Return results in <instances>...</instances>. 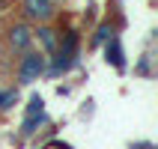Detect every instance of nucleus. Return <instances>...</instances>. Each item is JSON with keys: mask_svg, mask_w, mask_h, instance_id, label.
Instances as JSON below:
<instances>
[{"mask_svg": "<svg viewBox=\"0 0 158 149\" xmlns=\"http://www.w3.org/2000/svg\"><path fill=\"white\" fill-rule=\"evenodd\" d=\"M42 72H45V57L27 54L24 60H21V66H18V81H21V84H33Z\"/></svg>", "mask_w": 158, "mask_h": 149, "instance_id": "nucleus-1", "label": "nucleus"}, {"mask_svg": "<svg viewBox=\"0 0 158 149\" xmlns=\"http://www.w3.org/2000/svg\"><path fill=\"white\" fill-rule=\"evenodd\" d=\"M24 12L33 21H48L54 15V0H24Z\"/></svg>", "mask_w": 158, "mask_h": 149, "instance_id": "nucleus-2", "label": "nucleus"}, {"mask_svg": "<svg viewBox=\"0 0 158 149\" xmlns=\"http://www.w3.org/2000/svg\"><path fill=\"white\" fill-rule=\"evenodd\" d=\"M9 42H12V48H15V51H27V48H30V42H33V33H30L24 24H15L12 30H9Z\"/></svg>", "mask_w": 158, "mask_h": 149, "instance_id": "nucleus-3", "label": "nucleus"}, {"mask_svg": "<svg viewBox=\"0 0 158 149\" xmlns=\"http://www.w3.org/2000/svg\"><path fill=\"white\" fill-rule=\"evenodd\" d=\"M107 63H114L116 69H125V54L119 39H110V45H107Z\"/></svg>", "mask_w": 158, "mask_h": 149, "instance_id": "nucleus-4", "label": "nucleus"}, {"mask_svg": "<svg viewBox=\"0 0 158 149\" xmlns=\"http://www.w3.org/2000/svg\"><path fill=\"white\" fill-rule=\"evenodd\" d=\"M45 122V110H36V114H27L24 125H21V134H33L39 125Z\"/></svg>", "mask_w": 158, "mask_h": 149, "instance_id": "nucleus-5", "label": "nucleus"}, {"mask_svg": "<svg viewBox=\"0 0 158 149\" xmlns=\"http://www.w3.org/2000/svg\"><path fill=\"white\" fill-rule=\"evenodd\" d=\"M75 51H78V33H66L63 36V45H60V54H66V57H75Z\"/></svg>", "mask_w": 158, "mask_h": 149, "instance_id": "nucleus-6", "label": "nucleus"}, {"mask_svg": "<svg viewBox=\"0 0 158 149\" xmlns=\"http://www.w3.org/2000/svg\"><path fill=\"white\" fill-rule=\"evenodd\" d=\"M18 105V89H3L0 93V110H12Z\"/></svg>", "mask_w": 158, "mask_h": 149, "instance_id": "nucleus-7", "label": "nucleus"}, {"mask_svg": "<svg viewBox=\"0 0 158 149\" xmlns=\"http://www.w3.org/2000/svg\"><path fill=\"white\" fill-rule=\"evenodd\" d=\"M39 42H42L48 51H54V48H57V30H51V27H42V30H39Z\"/></svg>", "mask_w": 158, "mask_h": 149, "instance_id": "nucleus-8", "label": "nucleus"}, {"mask_svg": "<svg viewBox=\"0 0 158 149\" xmlns=\"http://www.w3.org/2000/svg\"><path fill=\"white\" fill-rule=\"evenodd\" d=\"M36 110H45L42 96H30V105H27V114H36Z\"/></svg>", "mask_w": 158, "mask_h": 149, "instance_id": "nucleus-9", "label": "nucleus"}, {"mask_svg": "<svg viewBox=\"0 0 158 149\" xmlns=\"http://www.w3.org/2000/svg\"><path fill=\"white\" fill-rule=\"evenodd\" d=\"M107 36H110V24H102V27H98V33H96V45L107 42Z\"/></svg>", "mask_w": 158, "mask_h": 149, "instance_id": "nucleus-10", "label": "nucleus"}]
</instances>
